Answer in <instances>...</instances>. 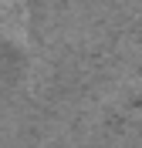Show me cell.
I'll list each match as a JSON object with an SVG mask.
<instances>
[{
    "mask_svg": "<svg viewBox=\"0 0 142 148\" xmlns=\"http://www.w3.org/2000/svg\"><path fill=\"white\" fill-rule=\"evenodd\" d=\"M108 30H115V27H108ZM88 34H98V30H88ZM71 37H78V34H71ZM47 40H57V37H47ZM34 44H37V40H34ZM30 47V44H27ZM27 47H24V51H27ZM14 57H17V54H14ZM7 61H10V57H7Z\"/></svg>",
    "mask_w": 142,
    "mask_h": 148,
    "instance_id": "obj_1",
    "label": "cell"
}]
</instances>
